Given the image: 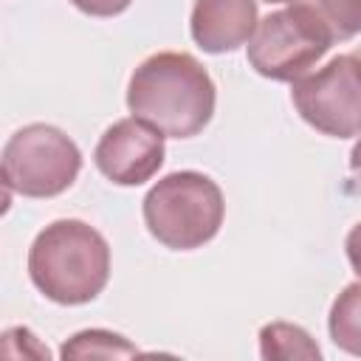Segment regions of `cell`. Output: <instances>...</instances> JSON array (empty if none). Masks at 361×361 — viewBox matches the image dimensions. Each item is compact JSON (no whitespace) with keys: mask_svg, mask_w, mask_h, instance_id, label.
Instances as JSON below:
<instances>
[{"mask_svg":"<svg viewBox=\"0 0 361 361\" xmlns=\"http://www.w3.org/2000/svg\"><path fill=\"white\" fill-rule=\"evenodd\" d=\"M214 82L209 71L183 51L147 56L130 76L127 107L166 138H192L214 116Z\"/></svg>","mask_w":361,"mask_h":361,"instance_id":"cell-1","label":"cell"},{"mask_svg":"<svg viewBox=\"0 0 361 361\" xmlns=\"http://www.w3.org/2000/svg\"><path fill=\"white\" fill-rule=\"evenodd\" d=\"M28 276L56 305L93 302L110 279V245L85 220H54L31 243Z\"/></svg>","mask_w":361,"mask_h":361,"instance_id":"cell-2","label":"cell"},{"mask_svg":"<svg viewBox=\"0 0 361 361\" xmlns=\"http://www.w3.org/2000/svg\"><path fill=\"white\" fill-rule=\"evenodd\" d=\"M147 231L172 251H192L217 237L226 214L220 186L195 169L169 172L144 197Z\"/></svg>","mask_w":361,"mask_h":361,"instance_id":"cell-3","label":"cell"},{"mask_svg":"<svg viewBox=\"0 0 361 361\" xmlns=\"http://www.w3.org/2000/svg\"><path fill=\"white\" fill-rule=\"evenodd\" d=\"M333 42L336 39L322 17L310 6L293 3L290 8L271 11L259 20L245 48L248 62L259 76L296 82L333 48Z\"/></svg>","mask_w":361,"mask_h":361,"instance_id":"cell-4","label":"cell"},{"mask_svg":"<svg viewBox=\"0 0 361 361\" xmlns=\"http://www.w3.org/2000/svg\"><path fill=\"white\" fill-rule=\"evenodd\" d=\"M82 152L54 124H25L3 147V180L23 197H56L73 186Z\"/></svg>","mask_w":361,"mask_h":361,"instance_id":"cell-5","label":"cell"},{"mask_svg":"<svg viewBox=\"0 0 361 361\" xmlns=\"http://www.w3.org/2000/svg\"><path fill=\"white\" fill-rule=\"evenodd\" d=\"M290 99L313 130L330 138L361 135V65L353 54H341L316 73L299 76Z\"/></svg>","mask_w":361,"mask_h":361,"instance_id":"cell-6","label":"cell"},{"mask_svg":"<svg viewBox=\"0 0 361 361\" xmlns=\"http://www.w3.org/2000/svg\"><path fill=\"white\" fill-rule=\"evenodd\" d=\"M164 133L135 116L121 118L102 133L93 149V164L107 180L118 186H138L164 166Z\"/></svg>","mask_w":361,"mask_h":361,"instance_id":"cell-7","label":"cell"},{"mask_svg":"<svg viewBox=\"0 0 361 361\" xmlns=\"http://www.w3.org/2000/svg\"><path fill=\"white\" fill-rule=\"evenodd\" d=\"M257 23V0H195L189 31L206 54H226L245 45Z\"/></svg>","mask_w":361,"mask_h":361,"instance_id":"cell-8","label":"cell"},{"mask_svg":"<svg viewBox=\"0 0 361 361\" xmlns=\"http://www.w3.org/2000/svg\"><path fill=\"white\" fill-rule=\"evenodd\" d=\"M327 330L338 350L361 358V282H350L336 296L330 307Z\"/></svg>","mask_w":361,"mask_h":361,"instance_id":"cell-9","label":"cell"},{"mask_svg":"<svg viewBox=\"0 0 361 361\" xmlns=\"http://www.w3.org/2000/svg\"><path fill=\"white\" fill-rule=\"evenodd\" d=\"M259 355L262 358H322L319 344L307 330L288 322H271L259 330Z\"/></svg>","mask_w":361,"mask_h":361,"instance_id":"cell-10","label":"cell"},{"mask_svg":"<svg viewBox=\"0 0 361 361\" xmlns=\"http://www.w3.org/2000/svg\"><path fill=\"white\" fill-rule=\"evenodd\" d=\"M59 355L62 358H127V355H138V347L110 330H82L62 344Z\"/></svg>","mask_w":361,"mask_h":361,"instance_id":"cell-11","label":"cell"},{"mask_svg":"<svg viewBox=\"0 0 361 361\" xmlns=\"http://www.w3.org/2000/svg\"><path fill=\"white\" fill-rule=\"evenodd\" d=\"M310 6L322 23L330 28L336 42L353 39L361 34V0H299Z\"/></svg>","mask_w":361,"mask_h":361,"instance_id":"cell-12","label":"cell"},{"mask_svg":"<svg viewBox=\"0 0 361 361\" xmlns=\"http://www.w3.org/2000/svg\"><path fill=\"white\" fill-rule=\"evenodd\" d=\"M71 3L90 17H116V14L127 11L133 0H71Z\"/></svg>","mask_w":361,"mask_h":361,"instance_id":"cell-13","label":"cell"},{"mask_svg":"<svg viewBox=\"0 0 361 361\" xmlns=\"http://www.w3.org/2000/svg\"><path fill=\"white\" fill-rule=\"evenodd\" d=\"M344 251H347L350 268H353V271H355V276L361 279V223H355V226L347 231V240H344Z\"/></svg>","mask_w":361,"mask_h":361,"instance_id":"cell-14","label":"cell"},{"mask_svg":"<svg viewBox=\"0 0 361 361\" xmlns=\"http://www.w3.org/2000/svg\"><path fill=\"white\" fill-rule=\"evenodd\" d=\"M350 172L361 180V138L353 144V149H350Z\"/></svg>","mask_w":361,"mask_h":361,"instance_id":"cell-15","label":"cell"},{"mask_svg":"<svg viewBox=\"0 0 361 361\" xmlns=\"http://www.w3.org/2000/svg\"><path fill=\"white\" fill-rule=\"evenodd\" d=\"M350 54H353V56H355V59H358V65H361V45H358V48H355V51H350Z\"/></svg>","mask_w":361,"mask_h":361,"instance_id":"cell-16","label":"cell"},{"mask_svg":"<svg viewBox=\"0 0 361 361\" xmlns=\"http://www.w3.org/2000/svg\"><path fill=\"white\" fill-rule=\"evenodd\" d=\"M262 3H299V0H262Z\"/></svg>","mask_w":361,"mask_h":361,"instance_id":"cell-17","label":"cell"}]
</instances>
